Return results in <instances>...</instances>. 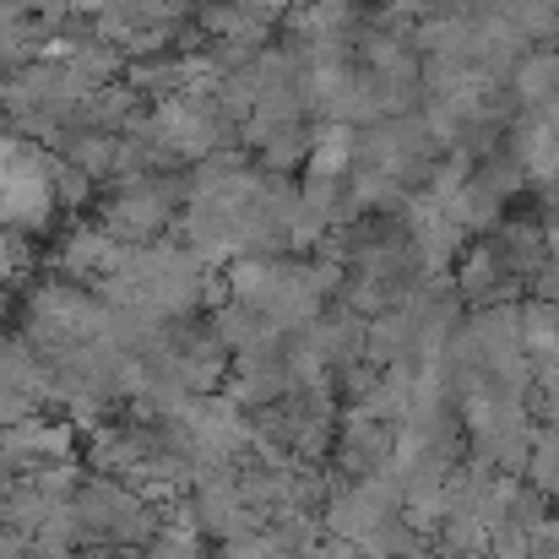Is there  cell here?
I'll return each mask as SVG.
<instances>
[{
    "mask_svg": "<svg viewBox=\"0 0 559 559\" xmlns=\"http://www.w3.org/2000/svg\"><path fill=\"white\" fill-rule=\"evenodd\" d=\"M153 559H201V538L186 527H169L153 538Z\"/></svg>",
    "mask_w": 559,
    "mask_h": 559,
    "instance_id": "obj_1",
    "label": "cell"
}]
</instances>
